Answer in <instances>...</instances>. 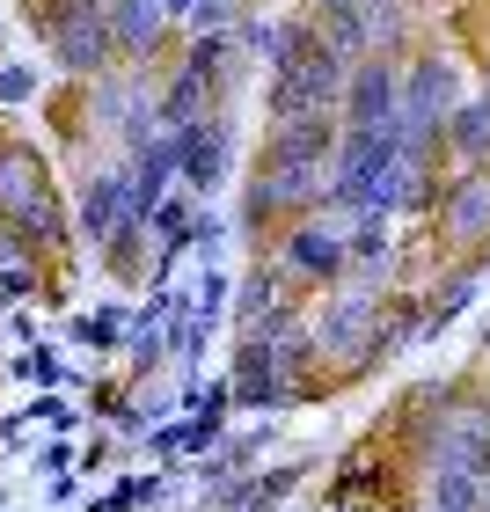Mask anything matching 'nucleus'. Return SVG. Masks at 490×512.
Here are the masks:
<instances>
[{
    "mask_svg": "<svg viewBox=\"0 0 490 512\" xmlns=\"http://www.w3.org/2000/svg\"><path fill=\"white\" fill-rule=\"evenodd\" d=\"M344 66L330 44L315 37V22H300V37H293V52L271 66V118L278 125H300V118H330L337 96H344Z\"/></svg>",
    "mask_w": 490,
    "mask_h": 512,
    "instance_id": "nucleus-1",
    "label": "nucleus"
},
{
    "mask_svg": "<svg viewBox=\"0 0 490 512\" xmlns=\"http://www.w3.org/2000/svg\"><path fill=\"white\" fill-rule=\"evenodd\" d=\"M0 213L22 227V242H66V220H59V205H52L44 161L30 147H0Z\"/></svg>",
    "mask_w": 490,
    "mask_h": 512,
    "instance_id": "nucleus-2",
    "label": "nucleus"
},
{
    "mask_svg": "<svg viewBox=\"0 0 490 512\" xmlns=\"http://www.w3.org/2000/svg\"><path fill=\"white\" fill-rule=\"evenodd\" d=\"M44 30H52V52H59L66 74H103L110 66L103 0H52V8H44Z\"/></svg>",
    "mask_w": 490,
    "mask_h": 512,
    "instance_id": "nucleus-3",
    "label": "nucleus"
},
{
    "mask_svg": "<svg viewBox=\"0 0 490 512\" xmlns=\"http://www.w3.org/2000/svg\"><path fill=\"white\" fill-rule=\"evenodd\" d=\"M395 66H388V52L381 59H359L352 74H344V96H337V110H344V132H381V125H395Z\"/></svg>",
    "mask_w": 490,
    "mask_h": 512,
    "instance_id": "nucleus-4",
    "label": "nucleus"
},
{
    "mask_svg": "<svg viewBox=\"0 0 490 512\" xmlns=\"http://www.w3.org/2000/svg\"><path fill=\"white\" fill-rule=\"evenodd\" d=\"M395 118L425 125V132H447V118H454V66L439 59V52H425V59L410 66V81L395 88Z\"/></svg>",
    "mask_w": 490,
    "mask_h": 512,
    "instance_id": "nucleus-5",
    "label": "nucleus"
},
{
    "mask_svg": "<svg viewBox=\"0 0 490 512\" xmlns=\"http://www.w3.org/2000/svg\"><path fill=\"white\" fill-rule=\"evenodd\" d=\"M337 154V125L330 118H300V125H278L256 154V169H330Z\"/></svg>",
    "mask_w": 490,
    "mask_h": 512,
    "instance_id": "nucleus-6",
    "label": "nucleus"
},
{
    "mask_svg": "<svg viewBox=\"0 0 490 512\" xmlns=\"http://www.w3.org/2000/svg\"><path fill=\"white\" fill-rule=\"evenodd\" d=\"M227 147H235V125H227V118H198L191 132H183L176 176L191 183V191H220V183H227Z\"/></svg>",
    "mask_w": 490,
    "mask_h": 512,
    "instance_id": "nucleus-7",
    "label": "nucleus"
},
{
    "mask_svg": "<svg viewBox=\"0 0 490 512\" xmlns=\"http://www.w3.org/2000/svg\"><path fill=\"white\" fill-rule=\"evenodd\" d=\"M439 227H447V242H490V169L454 176L439 191Z\"/></svg>",
    "mask_w": 490,
    "mask_h": 512,
    "instance_id": "nucleus-8",
    "label": "nucleus"
},
{
    "mask_svg": "<svg viewBox=\"0 0 490 512\" xmlns=\"http://www.w3.org/2000/svg\"><path fill=\"white\" fill-rule=\"evenodd\" d=\"M103 22H110V52H125V59H147L169 37V8L161 0H103Z\"/></svg>",
    "mask_w": 490,
    "mask_h": 512,
    "instance_id": "nucleus-9",
    "label": "nucleus"
},
{
    "mask_svg": "<svg viewBox=\"0 0 490 512\" xmlns=\"http://www.w3.org/2000/svg\"><path fill=\"white\" fill-rule=\"evenodd\" d=\"M118 227H132V183L125 169H110V176H88V198H81V235L110 249L118 242Z\"/></svg>",
    "mask_w": 490,
    "mask_h": 512,
    "instance_id": "nucleus-10",
    "label": "nucleus"
},
{
    "mask_svg": "<svg viewBox=\"0 0 490 512\" xmlns=\"http://www.w3.org/2000/svg\"><path fill=\"white\" fill-rule=\"evenodd\" d=\"M373 322H381V308H373L366 293H344L337 308L322 315L315 344H322V352H337V359H366L373 352Z\"/></svg>",
    "mask_w": 490,
    "mask_h": 512,
    "instance_id": "nucleus-11",
    "label": "nucleus"
},
{
    "mask_svg": "<svg viewBox=\"0 0 490 512\" xmlns=\"http://www.w3.org/2000/svg\"><path fill=\"white\" fill-rule=\"evenodd\" d=\"M286 264L300 271V278H337L344 271V235H337V227L330 220H293L286 227Z\"/></svg>",
    "mask_w": 490,
    "mask_h": 512,
    "instance_id": "nucleus-12",
    "label": "nucleus"
},
{
    "mask_svg": "<svg viewBox=\"0 0 490 512\" xmlns=\"http://www.w3.org/2000/svg\"><path fill=\"white\" fill-rule=\"evenodd\" d=\"M44 293V271L22 235H0V300H37Z\"/></svg>",
    "mask_w": 490,
    "mask_h": 512,
    "instance_id": "nucleus-13",
    "label": "nucleus"
},
{
    "mask_svg": "<svg viewBox=\"0 0 490 512\" xmlns=\"http://www.w3.org/2000/svg\"><path fill=\"white\" fill-rule=\"evenodd\" d=\"M447 147H454L461 161H490V96L461 103L454 118H447Z\"/></svg>",
    "mask_w": 490,
    "mask_h": 512,
    "instance_id": "nucleus-14",
    "label": "nucleus"
},
{
    "mask_svg": "<svg viewBox=\"0 0 490 512\" xmlns=\"http://www.w3.org/2000/svg\"><path fill=\"white\" fill-rule=\"evenodd\" d=\"M271 315H286V300H278V278H271V271H249V278H242V300H235L242 337H249V330H264Z\"/></svg>",
    "mask_w": 490,
    "mask_h": 512,
    "instance_id": "nucleus-15",
    "label": "nucleus"
},
{
    "mask_svg": "<svg viewBox=\"0 0 490 512\" xmlns=\"http://www.w3.org/2000/svg\"><path fill=\"white\" fill-rule=\"evenodd\" d=\"M388 256V220L381 213H359L352 235H344V264H381Z\"/></svg>",
    "mask_w": 490,
    "mask_h": 512,
    "instance_id": "nucleus-16",
    "label": "nucleus"
},
{
    "mask_svg": "<svg viewBox=\"0 0 490 512\" xmlns=\"http://www.w3.org/2000/svg\"><path fill=\"white\" fill-rule=\"evenodd\" d=\"M483 491H490V483L454 476V469H439V476H432V505H483Z\"/></svg>",
    "mask_w": 490,
    "mask_h": 512,
    "instance_id": "nucleus-17",
    "label": "nucleus"
},
{
    "mask_svg": "<svg viewBox=\"0 0 490 512\" xmlns=\"http://www.w3.org/2000/svg\"><path fill=\"white\" fill-rule=\"evenodd\" d=\"M469 300H476V286H469V278H454V286H447V293H439L432 308H425V330H447V322H454L461 308H469Z\"/></svg>",
    "mask_w": 490,
    "mask_h": 512,
    "instance_id": "nucleus-18",
    "label": "nucleus"
},
{
    "mask_svg": "<svg viewBox=\"0 0 490 512\" xmlns=\"http://www.w3.org/2000/svg\"><path fill=\"white\" fill-rule=\"evenodd\" d=\"M74 337H81V344H96V352H110V344L125 337V322H118V315H96V322H81Z\"/></svg>",
    "mask_w": 490,
    "mask_h": 512,
    "instance_id": "nucleus-19",
    "label": "nucleus"
},
{
    "mask_svg": "<svg viewBox=\"0 0 490 512\" xmlns=\"http://www.w3.org/2000/svg\"><path fill=\"white\" fill-rule=\"evenodd\" d=\"M30 66H0V96H8V103H22V96H30Z\"/></svg>",
    "mask_w": 490,
    "mask_h": 512,
    "instance_id": "nucleus-20",
    "label": "nucleus"
},
{
    "mask_svg": "<svg viewBox=\"0 0 490 512\" xmlns=\"http://www.w3.org/2000/svg\"><path fill=\"white\" fill-rule=\"evenodd\" d=\"M30 417H44V425H74V410H66L59 395H37V403H30Z\"/></svg>",
    "mask_w": 490,
    "mask_h": 512,
    "instance_id": "nucleus-21",
    "label": "nucleus"
},
{
    "mask_svg": "<svg viewBox=\"0 0 490 512\" xmlns=\"http://www.w3.org/2000/svg\"><path fill=\"white\" fill-rule=\"evenodd\" d=\"M315 8H322V15H359L352 0H315Z\"/></svg>",
    "mask_w": 490,
    "mask_h": 512,
    "instance_id": "nucleus-22",
    "label": "nucleus"
},
{
    "mask_svg": "<svg viewBox=\"0 0 490 512\" xmlns=\"http://www.w3.org/2000/svg\"><path fill=\"white\" fill-rule=\"evenodd\" d=\"M352 8H359V15H381V8H388V0H352Z\"/></svg>",
    "mask_w": 490,
    "mask_h": 512,
    "instance_id": "nucleus-23",
    "label": "nucleus"
},
{
    "mask_svg": "<svg viewBox=\"0 0 490 512\" xmlns=\"http://www.w3.org/2000/svg\"><path fill=\"white\" fill-rule=\"evenodd\" d=\"M161 8H169V15H183V8H191V0H161Z\"/></svg>",
    "mask_w": 490,
    "mask_h": 512,
    "instance_id": "nucleus-24",
    "label": "nucleus"
},
{
    "mask_svg": "<svg viewBox=\"0 0 490 512\" xmlns=\"http://www.w3.org/2000/svg\"><path fill=\"white\" fill-rule=\"evenodd\" d=\"M483 512H490V491H483Z\"/></svg>",
    "mask_w": 490,
    "mask_h": 512,
    "instance_id": "nucleus-25",
    "label": "nucleus"
}]
</instances>
